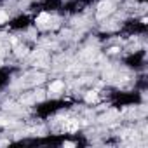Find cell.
I'll list each match as a JSON object with an SVG mask.
<instances>
[{
  "mask_svg": "<svg viewBox=\"0 0 148 148\" xmlns=\"http://www.w3.org/2000/svg\"><path fill=\"white\" fill-rule=\"evenodd\" d=\"M49 19H51V18H49V14H47V12H42V14H40V16L37 18V25L44 28V26H45V25L49 23Z\"/></svg>",
  "mask_w": 148,
  "mask_h": 148,
  "instance_id": "1",
  "label": "cell"
},
{
  "mask_svg": "<svg viewBox=\"0 0 148 148\" xmlns=\"http://www.w3.org/2000/svg\"><path fill=\"white\" fill-rule=\"evenodd\" d=\"M110 11H112V2H101L99 4V16H103L105 12L108 14Z\"/></svg>",
  "mask_w": 148,
  "mask_h": 148,
  "instance_id": "2",
  "label": "cell"
},
{
  "mask_svg": "<svg viewBox=\"0 0 148 148\" xmlns=\"http://www.w3.org/2000/svg\"><path fill=\"white\" fill-rule=\"evenodd\" d=\"M61 89H63V82H61V80L52 82V84H51V87H49V91H51V92H59Z\"/></svg>",
  "mask_w": 148,
  "mask_h": 148,
  "instance_id": "3",
  "label": "cell"
},
{
  "mask_svg": "<svg viewBox=\"0 0 148 148\" xmlns=\"http://www.w3.org/2000/svg\"><path fill=\"white\" fill-rule=\"evenodd\" d=\"M86 101H87V103H94V101H98V92H96V91H89V92L86 94Z\"/></svg>",
  "mask_w": 148,
  "mask_h": 148,
  "instance_id": "4",
  "label": "cell"
},
{
  "mask_svg": "<svg viewBox=\"0 0 148 148\" xmlns=\"http://www.w3.org/2000/svg\"><path fill=\"white\" fill-rule=\"evenodd\" d=\"M5 21H7V14L4 11H0V25H4Z\"/></svg>",
  "mask_w": 148,
  "mask_h": 148,
  "instance_id": "5",
  "label": "cell"
},
{
  "mask_svg": "<svg viewBox=\"0 0 148 148\" xmlns=\"http://www.w3.org/2000/svg\"><path fill=\"white\" fill-rule=\"evenodd\" d=\"M63 146H66V148H71V146H75V145H73V143H71V141H66V143H64V145H63Z\"/></svg>",
  "mask_w": 148,
  "mask_h": 148,
  "instance_id": "6",
  "label": "cell"
},
{
  "mask_svg": "<svg viewBox=\"0 0 148 148\" xmlns=\"http://www.w3.org/2000/svg\"><path fill=\"white\" fill-rule=\"evenodd\" d=\"M0 125H5V120H4L2 117H0Z\"/></svg>",
  "mask_w": 148,
  "mask_h": 148,
  "instance_id": "7",
  "label": "cell"
}]
</instances>
